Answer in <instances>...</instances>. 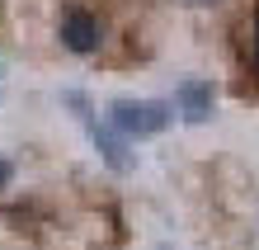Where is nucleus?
Segmentation results:
<instances>
[{
  "label": "nucleus",
  "instance_id": "obj_1",
  "mask_svg": "<svg viewBox=\"0 0 259 250\" xmlns=\"http://www.w3.org/2000/svg\"><path fill=\"white\" fill-rule=\"evenodd\" d=\"M170 104H160V99H113L109 104V123L123 137H156L170 128Z\"/></svg>",
  "mask_w": 259,
  "mask_h": 250
},
{
  "label": "nucleus",
  "instance_id": "obj_2",
  "mask_svg": "<svg viewBox=\"0 0 259 250\" xmlns=\"http://www.w3.org/2000/svg\"><path fill=\"white\" fill-rule=\"evenodd\" d=\"M175 104H179V114H184V123H207L212 118V104H217V90H212V81L189 76V81H179Z\"/></svg>",
  "mask_w": 259,
  "mask_h": 250
},
{
  "label": "nucleus",
  "instance_id": "obj_3",
  "mask_svg": "<svg viewBox=\"0 0 259 250\" xmlns=\"http://www.w3.org/2000/svg\"><path fill=\"white\" fill-rule=\"evenodd\" d=\"M62 43H66L71 52H80V57L95 52V48H99V19H95L90 10L71 5V10L62 14Z\"/></svg>",
  "mask_w": 259,
  "mask_h": 250
},
{
  "label": "nucleus",
  "instance_id": "obj_4",
  "mask_svg": "<svg viewBox=\"0 0 259 250\" xmlns=\"http://www.w3.org/2000/svg\"><path fill=\"white\" fill-rule=\"evenodd\" d=\"M90 132H95V147H99L104 165H109L113 175H127V170L137 165V156L127 151V142H123V137H118L113 128H99V123H90Z\"/></svg>",
  "mask_w": 259,
  "mask_h": 250
},
{
  "label": "nucleus",
  "instance_id": "obj_5",
  "mask_svg": "<svg viewBox=\"0 0 259 250\" xmlns=\"http://www.w3.org/2000/svg\"><path fill=\"white\" fill-rule=\"evenodd\" d=\"M250 61L259 66V10H254V28H250Z\"/></svg>",
  "mask_w": 259,
  "mask_h": 250
},
{
  "label": "nucleus",
  "instance_id": "obj_6",
  "mask_svg": "<svg viewBox=\"0 0 259 250\" xmlns=\"http://www.w3.org/2000/svg\"><path fill=\"white\" fill-rule=\"evenodd\" d=\"M10 180H14V165H10V161H0V189H5Z\"/></svg>",
  "mask_w": 259,
  "mask_h": 250
},
{
  "label": "nucleus",
  "instance_id": "obj_7",
  "mask_svg": "<svg viewBox=\"0 0 259 250\" xmlns=\"http://www.w3.org/2000/svg\"><path fill=\"white\" fill-rule=\"evenodd\" d=\"M193 5H217V0H193Z\"/></svg>",
  "mask_w": 259,
  "mask_h": 250
},
{
  "label": "nucleus",
  "instance_id": "obj_8",
  "mask_svg": "<svg viewBox=\"0 0 259 250\" xmlns=\"http://www.w3.org/2000/svg\"><path fill=\"white\" fill-rule=\"evenodd\" d=\"M160 250H170V245H160Z\"/></svg>",
  "mask_w": 259,
  "mask_h": 250
}]
</instances>
